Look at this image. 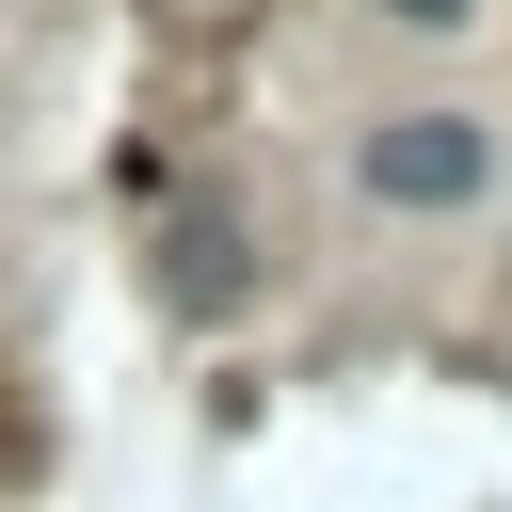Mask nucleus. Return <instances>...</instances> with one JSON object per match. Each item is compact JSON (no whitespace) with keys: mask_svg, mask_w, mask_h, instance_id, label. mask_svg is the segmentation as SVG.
<instances>
[{"mask_svg":"<svg viewBox=\"0 0 512 512\" xmlns=\"http://www.w3.org/2000/svg\"><path fill=\"white\" fill-rule=\"evenodd\" d=\"M480 176H496V144H480L464 112H384V128H368V192H384V208H464Z\"/></svg>","mask_w":512,"mask_h":512,"instance_id":"obj_1","label":"nucleus"},{"mask_svg":"<svg viewBox=\"0 0 512 512\" xmlns=\"http://www.w3.org/2000/svg\"><path fill=\"white\" fill-rule=\"evenodd\" d=\"M384 16H400V32H448V16H480V0H384Z\"/></svg>","mask_w":512,"mask_h":512,"instance_id":"obj_2","label":"nucleus"}]
</instances>
